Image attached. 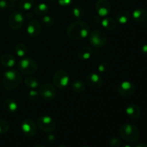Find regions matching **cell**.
<instances>
[{"label":"cell","mask_w":147,"mask_h":147,"mask_svg":"<svg viewBox=\"0 0 147 147\" xmlns=\"http://www.w3.org/2000/svg\"><path fill=\"white\" fill-rule=\"evenodd\" d=\"M90 32V27L87 22L77 20L71 23L67 28V35L73 40H80L87 37Z\"/></svg>","instance_id":"6da1fadb"},{"label":"cell","mask_w":147,"mask_h":147,"mask_svg":"<svg viewBox=\"0 0 147 147\" xmlns=\"http://www.w3.org/2000/svg\"><path fill=\"white\" fill-rule=\"evenodd\" d=\"M22 82V75L17 70L11 69L4 73L3 76V86L7 90H13L17 88Z\"/></svg>","instance_id":"7a4b0ae2"},{"label":"cell","mask_w":147,"mask_h":147,"mask_svg":"<svg viewBox=\"0 0 147 147\" xmlns=\"http://www.w3.org/2000/svg\"><path fill=\"white\" fill-rule=\"evenodd\" d=\"M120 136L128 142H135L140 137L139 129L132 123H125L122 125L119 130Z\"/></svg>","instance_id":"3957f363"},{"label":"cell","mask_w":147,"mask_h":147,"mask_svg":"<svg viewBox=\"0 0 147 147\" xmlns=\"http://www.w3.org/2000/svg\"><path fill=\"white\" fill-rule=\"evenodd\" d=\"M108 36L104 32L101 30H94L89 36V42L93 47L96 48L103 47L107 44Z\"/></svg>","instance_id":"277c9868"},{"label":"cell","mask_w":147,"mask_h":147,"mask_svg":"<svg viewBox=\"0 0 147 147\" xmlns=\"http://www.w3.org/2000/svg\"><path fill=\"white\" fill-rule=\"evenodd\" d=\"M37 126L42 131L50 134L55 131L56 129V122L49 116H42L37 120Z\"/></svg>","instance_id":"5b68a950"},{"label":"cell","mask_w":147,"mask_h":147,"mask_svg":"<svg viewBox=\"0 0 147 147\" xmlns=\"http://www.w3.org/2000/svg\"><path fill=\"white\" fill-rule=\"evenodd\" d=\"M37 63L30 57H24L18 63V68L20 73L24 75H32L37 70Z\"/></svg>","instance_id":"8992f818"},{"label":"cell","mask_w":147,"mask_h":147,"mask_svg":"<svg viewBox=\"0 0 147 147\" xmlns=\"http://www.w3.org/2000/svg\"><path fill=\"white\" fill-rule=\"evenodd\" d=\"M69 75L65 70H58L55 73L53 77V83L58 89L63 90L66 88L69 84Z\"/></svg>","instance_id":"52a82bcc"},{"label":"cell","mask_w":147,"mask_h":147,"mask_svg":"<svg viewBox=\"0 0 147 147\" xmlns=\"http://www.w3.org/2000/svg\"><path fill=\"white\" fill-rule=\"evenodd\" d=\"M38 92L40 97L47 101L53 100L57 95L55 88L50 83H44L40 86Z\"/></svg>","instance_id":"ba28073f"},{"label":"cell","mask_w":147,"mask_h":147,"mask_svg":"<svg viewBox=\"0 0 147 147\" xmlns=\"http://www.w3.org/2000/svg\"><path fill=\"white\" fill-rule=\"evenodd\" d=\"M24 16L22 12L18 11H13L8 18V24L13 30H18L24 24Z\"/></svg>","instance_id":"9c48e42d"},{"label":"cell","mask_w":147,"mask_h":147,"mask_svg":"<svg viewBox=\"0 0 147 147\" xmlns=\"http://www.w3.org/2000/svg\"><path fill=\"white\" fill-rule=\"evenodd\" d=\"M21 130L23 134L27 137H34L37 134V126L34 121L30 119H26L22 122Z\"/></svg>","instance_id":"30bf717a"},{"label":"cell","mask_w":147,"mask_h":147,"mask_svg":"<svg viewBox=\"0 0 147 147\" xmlns=\"http://www.w3.org/2000/svg\"><path fill=\"white\" fill-rule=\"evenodd\" d=\"M117 90L119 95L123 97H129L132 96L136 91V86L131 81H123L119 84Z\"/></svg>","instance_id":"8fae6325"},{"label":"cell","mask_w":147,"mask_h":147,"mask_svg":"<svg viewBox=\"0 0 147 147\" xmlns=\"http://www.w3.org/2000/svg\"><path fill=\"white\" fill-rule=\"evenodd\" d=\"M86 82L88 86L93 89H99L103 84V79L100 75L96 73H90L86 76Z\"/></svg>","instance_id":"7c38bea8"},{"label":"cell","mask_w":147,"mask_h":147,"mask_svg":"<svg viewBox=\"0 0 147 147\" xmlns=\"http://www.w3.org/2000/svg\"><path fill=\"white\" fill-rule=\"evenodd\" d=\"M96 11L100 17H106L111 11V4L108 0H98L96 3Z\"/></svg>","instance_id":"4fadbf2b"},{"label":"cell","mask_w":147,"mask_h":147,"mask_svg":"<svg viewBox=\"0 0 147 147\" xmlns=\"http://www.w3.org/2000/svg\"><path fill=\"white\" fill-rule=\"evenodd\" d=\"M42 31V25L39 21L36 20L29 22L27 27V32L32 37H37L40 35Z\"/></svg>","instance_id":"5bb4252c"},{"label":"cell","mask_w":147,"mask_h":147,"mask_svg":"<svg viewBox=\"0 0 147 147\" xmlns=\"http://www.w3.org/2000/svg\"><path fill=\"white\" fill-rule=\"evenodd\" d=\"M126 113L129 118L134 120L139 119L142 116V111L136 104L129 105L126 109Z\"/></svg>","instance_id":"9a60e30c"},{"label":"cell","mask_w":147,"mask_h":147,"mask_svg":"<svg viewBox=\"0 0 147 147\" xmlns=\"http://www.w3.org/2000/svg\"><path fill=\"white\" fill-rule=\"evenodd\" d=\"M132 17L136 22H144L147 20V10L143 8L136 9L133 11Z\"/></svg>","instance_id":"2e32d148"},{"label":"cell","mask_w":147,"mask_h":147,"mask_svg":"<svg viewBox=\"0 0 147 147\" xmlns=\"http://www.w3.org/2000/svg\"><path fill=\"white\" fill-rule=\"evenodd\" d=\"M3 108L7 112L9 113H14L17 111L18 106L14 99L7 98L3 103Z\"/></svg>","instance_id":"e0dca14e"},{"label":"cell","mask_w":147,"mask_h":147,"mask_svg":"<svg viewBox=\"0 0 147 147\" xmlns=\"http://www.w3.org/2000/svg\"><path fill=\"white\" fill-rule=\"evenodd\" d=\"M0 63L3 66L7 67H14L16 63V59L11 54H4L0 58Z\"/></svg>","instance_id":"ac0fdd59"},{"label":"cell","mask_w":147,"mask_h":147,"mask_svg":"<svg viewBox=\"0 0 147 147\" xmlns=\"http://www.w3.org/2000/svg\"><path fill=\"white\" fill-rule=\"evenodd\" d=\"M101 24L106 30L112 31L117 27V22L111 17H106L101 22Z\"/></svg>","instance_id":"d6986e66"},{"label":"cell","mask_w":147,"mask_h":147,"mask_svg":"<svg viewBox=\"0 0 147 147\" xmlns=\"http://www.w3.org/2000/svg\"><path fill=\"white\" fill-rule=\"evenodd\" d=\"M49 9V6L47 4L45 3H40L38 4L34 9V14L38 17H43V16L46 15L48 13Z\"/></svg>","instance_id":"ffe728a7"},{"label":"cell","mask_w":147,"mask_h":147,"mask_svg":"<svg viewBox=\"0 0 147 147\" xmlns=\"http://www.w3.org/2000/svg\"><path fill=\"white\" fill-rule=\"evenodd\" d=\"M92 49L90 47H83L82 48H80L78 50V56L79 58L82 60H87L89 58H90L92 55Z\"/></svg>","instance_id":"44dd1931"},{"label":"cell","mask_w":147,"mask_h":147,"mask_svg":"<svg viewBox=\"0 0 147 147\" xmlns=\"http://www.w3.org/2000/svg\"><path fill=\"white\" fill-rule=\"evenodd\" d=\"M131 19V14L126 10L120 11L116 15V20L120 24H126Z\"/></svg>","instance_id":"7402d4cb"},{"label":"cell","mask_w":147,"mask_h":147,"mask_svg":"<svg viewBox=\"0 0 147 147\" xmlns=\"http://www.w3.org/2000/svg\"><path fill=\"white\" fill-rule=\"evenodd\" d=\"M24 84L27 87L31 89H36L40 86V81L38 79L33 76L27 77L24 80Z\"/></svg>","instance_id":"603a6c76"},{"label":"cell","mask_w":147,"mask_h":147,"mask_svg":"<svg viewBox=\"0 0 147 147\" xmlns=\"http://www.w3.org/2000/svg\"><path fill=\"white\" fill-rule=\"evenodd\" d=\"M72 90L78 93H81L86 90V85L81 80H75L71 85Z\"/></svg>","instance_id":"cb8c5ba5"},{"label":"cell","mask_w":147,"mask_h":147,"mask_svg":"<svg viewBox=\"0 0 147 147\" xmlns=\"http://www.w3.org/2000/svg\"><path fill=\"white\" fill-rule=\"evenodd\" d=\"M34 0H21L19 3V9L22 11H29L34 5Z\"/></svg>","instance_id":"d4e9b609"},{"label":"cell","mask_w":147,"mask_h":147,"mask_svg":"<svg viewBox=\"0 0 147 147\" xmlns=\"http://www.w3.org/2000/svg\"><path fill=\"white\" fill-rule=\"evenodd\" d=\"M15 53L18 57H22L27 53V47L24 43H19L15 46Z\"/></svg>","instance_id":"484cf974"},{"label":"cell","mask_w":147,"mask_h":147,"mask_svg":"<svg viewBox=\"0 0 147 147\" xmlns=\"http://www.w3.org/2000/svg\"><path fill=\"white\" fill-rule=\"evenodd\" d=\"M72 14L75 18L80 20L84 17L85 11L80 6H75L72 9Z\"/></svg>","instance_id":"4316f807"},{"label":"cell","mask_w":147,"mask_h":147,"mask_svg":"<svg viewBox=\"0 0 147 147\" xmlns=\"http://www.w3.org/2000/svg\"><path fill=\"white\" fill-rule=\"evenodd\" d=\"M41 24L46 28H50V27H53V25L54 24V20L50 16L45 15L42 18Z\"/></svg>","instance_id":"83f0119b"},{"label":"cell","mask_w":147,"mask_h":147,"mask_svg":"<svg viewBox=\"0 0 147 147\" xmlns=\"http://www.w3.org/2000/svg\"><path fill=\"white\" fill-rule=\"evenodd\" d=\"M10 124L7 120L4 119H0V135L5 134L9 131Z\"/></svg>","instance_id":"f1b7e54d"},{"label":"cell","mask_w":147,"mask_h":147,"mask_svg":"<svg viewBox=\"0 0 147 147\" xmlns=\"http://www.w3.org/2000/svg\"><path fill=\"white\" fill-rule=\"evenodd\" d=\"M121 144V140L119 137L115 136L111 139L109 141V146L110 147H120Z\"/></svg>","instance_id":"f546056e"},{"label":"cell","mask_w":147,"mask_h":147,"mask_svg":"<svg viewBox=\"0 0 147 147\" xmlns=\"http://www.w3.org/2000/svg\"><path fill=\"white\" fill-rule=\"evenodd\" d=\"M39 96H40L39 92L32 89L30 91H29L28 94H27V98L30 100H31V101H35V100L38 99Z\"/></svg>","instance_id":"4dcf8cb0"},{"label":"cell","mask_w":147,"mask_h":147,"mask_svg":"<svg viewBox=\"0 0 147 147\" xmlns=\"http://www.w3.org/2000/svg\"><path fill=\"white\" fill-rule=\"evenodd\" d=\"M13 3L9 0H0V11L6 9H11V5H13Z\"/></svg>","instance_id":"1f68e13d"},{"label":"cell","mask_w":147,"mask_h":147,"mask_svg":"<svg viewBox=\"0 0 147 147\" xmlns=\"http://www.w3.org/2000/svg\"><path fill=\"white\" fill-rule=\"evenodd\" d=\"M109 64L106 62H103L102 63H100V65H98V70L100 73H106L109 70Z\"/></svg>","instance_id":"d6a6232c"},{"label":"cell","mask_w":147,"mask_h":147,"mask_svg":"<svg viewBox=\"0 0 147 147\" xmlns=\"http://www.w3.org/2000/svg\"><path fill=\"white\" fill-rule=\"evenodd\" d=\"M45 141H46V143H47V144L50 145V146H53V145L55 143V141H56L55 136L53 134L47 135V137H46L45 139Z\"/></svg>","instance_id":"836d02e7"},{"label":"cell","mask_w":147,"mask_h":147,"mask_svg":"<svg viewBox=\"0 0 147 147\" xmlns=\"http://www.w3.org/2000/svg\"><path fill=\"white\" fill-rule=\"evenodd\" d=\"M73 2V0H58V3L62 7H67L70 5Z\"/></svg>","instance_id":"e575fe53"},{"label":"cell","mask_w":147,"mask_h":147,"mask_svg":"<svg viewBox=\"0 0 147 147\" xmlns=\"http://www.w3.org/2000/svg\"><path fill=\"white\" fill-rule=\"evenodd\" d=\"M141 50H142V53H143L145 55H147V44L144 45L141 47Z\"/></svg>","instance_id":"d590c367"},{"label":"cell","mask_w":147,"mask_h":147,"mask_svg":"<svg viewBox=\"0 0 147 147\" xmlns=\"http://www.w3.org/2000/svg\"><path fill=\"white\" fill-rule=\"evenodd\" d=\"M135 147H147V144H146L142 143V144H139L136 145V146Z\"/></svg>","instance_id":"8d00e7d4"},{"label":"cell","mask_w":147,"mask_h":147,"mask_svg":"<svg viewBox=\"0 0 147 147\" xmlns=\"http://www.w3.org/2000/svg\"><path fill=\"white\" fill-rule=\"evenodd\" d=\"M33 147H45V146L42 144H36V145H34Z\"/></svg>","instance_id":"74e56055"},{"label":"cell","mask_w":147,"mask_h":147,"mask_svg":"<svg viewBox=\"0 0 147 147\" xmlns=\"http://www.w3.org/2000/svg\"><path fill=\"white\" fill-rule=\"evenodd\" d=\"M121 147H131V146L129 144H126V145H123V146H122Z\"/></svg>","instance_id":"f35d334b"},{"label":"cell","mask_w":147,"mask_h":147,"mask_svg":"<svg viewBox=\"0 0 147 147\" xmlns=\"http://www.w3.org/2000/svg\"><path fill=\"white\" fill-rule=\"evenodd\" d=\"M57 147H67V146H66L65 145H59V146H57Z\"/></svg>","instance_id":"ab89813d"},{"label":"cell","mask_w":147,"mask_h":147,"mask_svg":"<svg viewBox=\"0 0 147 147\" xmlns=\"http://www.w3.org/2000/svg\"><path fill=\"white\" fill-rule=\"evenodd\" d=\"M9 1H11V2H14V1H18V0H9Z\"/></svg>","instance_id":"60d3db41"},{"label":"cell","mask_w":147,"mask_h":147,"mask_svg":"<svg viewBox=\"0 0 147 147\" xmlns=\"http://www.w3.org/2000/svg\"><path fill=\"white\" fill-rule=\"evenodd\" d=\"M82 147H90V146H82Z\"/></svg>","instance_id":"b9f144b4"},{"label":"cell","mask_w":147,"mask_h":147,"mask_svg":"<svg viewBox=\"0 0 147 147\" xmlns=\"http://www.w3.org/2000/svg\"><path fill=\"white\" fill-rule=\"evenodd\" d=\"M146 4H147V0H146Z\"/></svg>","instance_id":"7bdbcfd3"}]
</instances>
